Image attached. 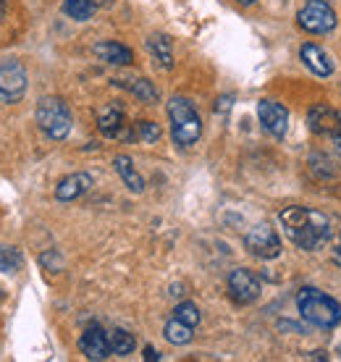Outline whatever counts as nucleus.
Segmentation results:
<instances>
[{
	"mask_svg": "<svg viewBox=\"0 0 341 362\" xmlns=\"http://www.w3.org/2000/svg\"><path fill=\"white\" fill-rule=\"evenodd\" d=\"M279 221L289 242L305 252H315L331 242V221L320 210L291 205V208L281 210Z\"/></svg>",
	"mask_w": 341,
	"mask_h": 362,
	"instance_id": "1",
	"label": "nucleus"
},
{
	"mask_svg": "<svg viewBox=\"0 0 341 362\" xmlns=\"http://www.w3.org/2000/svg\"><path fill=\"white\" fill-rule=\"evenodd\" d=\"M296 310L305 323L315 328H336L341 323V305L325 291L305 286L296 294Z\"/></svg>",
	"mask_w": 341,
	"mask_h": 362,
	"instance_id": "2",
	"label": "nucleus"
},
{
	"mask_svg": "<svg viewBox=\"0 0 341 362\" xmlns=\"http://www.w3.org/2000/svg\"><path fill=\"white\" fill-rule=\"evenodd\" d=\"M168 121H170V136L179 147H192L197 145V139L202 136V121H200L195 105L181 95H173L168 100Z\"/></svg>",
	"mask_w": 341,
	"mask_h": 362,
	"instance_id": "3",
	"label": "nucleus"
},
{
	"mask_svg": "<svg viewBox=\"0 0 341 362\" xmlns=\"http://www.w3.org/2000/svg\"><path fill=\"white\" fill-rule=\"evenodd\" d=\"M35 118H37L40 132H42L47 139L61 142V139H66V136L71 134V127H74L71 108H69L61 98L47 95V98L40 100V103H37V110H35Z\"/></svg>",
	"mask_w": 341,
	"mask_h": 362,
	"instance_id": "4",
	"label": "nucleus"
},
{
	"mask_svg": "<svg viewBox=\"0 0 341 362\" xmlns=\"http://www.w3.org/2000/svg\"><path fill=\"white\" fill-rule=\"evenodd\" d=\"M296 24L310 35H325L336 27V11L325 0H307L296 13Z\"/></svg>",
	"mask_w": 341,
	"mask_h": 362,
	"instance_id": "5",
	"label": "nucleus"
},
{
	"mask_svg": "<svg viewBox=\"0 0 341 362\" xmlns=\"http://www.w3.org/2000/svg\"><path fill=\"white\" fill-rule=\"evenodd\" d=\"M27 69L21 61H0V103H21L27 95Z\"/></svg>",
	"mask_w": 341,
	"mask_h": 362,
	"instance_id": "6",
	"label": "nucleus"
},
{
	"mask_svg": "<svg viewBox=\"0 0 341 362\" xmlns=\"http://www.w3.org/2000/svg\"><path fill=\"white\" fill-rule=\"evenodd\" d=\"M244 250L260 260H276L281 255V239L268 223H258L244 234Z\"/></svg>",
	"mask_w": 341,
	"mask_h": 362,
	"instance_id": "7",
	"label": "nucleus"
},
{
	"mask_svg": "<svg viewBox=\"0 0 341 362\" xmlns=\"http://www.w3.org/2000/svg\"><path fill=\"white\" fill-rule=\"evenodd\" d=\"M226 286H229V297H231L236 305H252L262 291L260 279L252 271H247V268H236V271L229 273Z\"/></svg>",
	"mask_w": 341,
	"mask_h": 362,
	"instance_id": "8",
	"label": "nucleus"
},
{
	"mask_svg": "<svg viewBox=\"0 0 341 362\" xmlns=\"http://www.w3.org/2000/svg\"><path fill=\"white\" fill-rule=\"evenodd\" d=\"M258 118H260V127L262 132H268L270 136H287L289 129V110L276 103V100H260L258 103Z\"/></svg>",
	"mask_w": 341,
	"mask_h": 362,
	"instance_id": "9",
	"label": "nucleus"
},
{
	"mask_svg": "<svg viewBox=\"0 0 341 362\" xmlns=\"http://www.w3.org/2000/svg\"><path fill=\"white\" fill-rule=\"evenodd\" d=\"M79 349L87 360H108L110 354V334H105L100 326L87 328L79 339Z\"/></svg>",
	"mask_w": 341,
	"mask_h": 362,
	"instance_id": "10",
	"label": "nucleus"
},
{
	"mask_svg": "<svg viewBox=\"0 0 341 362\" xmlns=\"http://www.w3.org/2000/svg\"><path fill=\"white\" fill-rule=\"evenodd\" d=\"M299 58H302V64L315 74V76H331L333 74V58L325 53L320 45H315V42H305V45L299 47Z\"/></svg>",
	"mask_w": 341,
	"mask_h": 362,
	"instance_id": "11",
	"label": "nucleus"
},
{
	"mask_svg": "<svg viewBox=\"0 0 341 362\" xmlns=\"http://www.w3.org/2000/svg\"><path fill=\"white\" fill-rule=\"evenodd\" d=\"M92 189V176L90 173H71V176H66V179L58 181V187H55V199L58 202H74V199H79L81 194H87Z\"/></svg>",
	"mask_w": 341,
	"mask_h": 362,
	"instance_id": "12",
	"label": "nucleus"
},
{
	"mask_svg": "<svg viewBox=\"0 0 341 362\" xmlns=\"http://www.w3.org/2000/svg\"><path fill=\"white\" fill-rule=\"evenodd\" d=\"M307 127L313 134H333L336 127H339V113L331 108V105H325V103H318L313 108L307 110Z\"/></svg>",
	"mask_w": 341,
	"mask_h": 362,
	"instance_id": "13",
	"label": "nucleus"
},
{
	"mask_svg": "<svg viewBox=\"0 0 341 362\" xmlns=\"http://www.w3.org/2000/svg\"><path fill=\"white\" fill-rule=\"evenodd\" d=\"M92 50H95V55H98L100 61H105V64H110V66H129L134 61V53L126 45L116 42V40H103V42H98Z\"/></svg>",
	"mask_w": 341,
	"mask_h": 362,
	"instance_id": "14",
	"label": "nucleus"
},
{
	"mask_svg": "<svg viewBox=\"0 0 341 362\" xmlns=\"http://www.w3.org/2000/svg\"><path fill=\"white\" fill-rule=\"evenodd\" d=\"M98 129L105 136H110V139H116V136H126L124 110L118 108V105H105V108L98 113Z\"/></svg>",
	"mask_w": 341,
	"mask_h": 362,
	"instance_id": "15",
	"label": "nucleus"
},
{
	"mask_svg": "<svg viewBox=\"0 0 341 362\" xmlns=\"http://www.w3.org/2000/svg\"><path fill=\"white\" fill-rule=\"evenodd\" d=\"M113 168H116V173L126 184V189L134 192V194H142L144 179H142V173L134 168V160H132L129 155H116V158H113Z\"/></svg>",
	"mask_w": 341,
	"mask_h": 362,
	"instance_id": "16",
	"label": "nucleus"
},
{
	"mask_svg": "<svg viewBox=\"0 0 341 362\" xmlns=\"http://www.w3.org/2000/svg\"><path fill=\"white\" fill-rule=\"evenodd\" d=\"M118 87H124L129 95H134L139 103H147V105H153L158 103V90H155V84L150 79H142V76H137V79H116Z\"/></svg>",
	"mask_w": 341,
	"mask_h": 362,
	"instance_id": "17",
	"label": "nucleus"
},
{
	"mask_svg": "<svg viewBox=\"0 0 341 362\" xmlns=\"http://www.w3.org/2000/svg\"><path fill=\"white\" fill-rule=\"evenodd\" d=\"M147 47H150V53L155 55L158 66H163L166 71H170V69H173V47H170V37L153 35L150 40H147Z\"/></svg>",
	"mask_w": 341,
	"mask_h": 362,
	"instance_id": "18",
	"label": "nucleus"
},
{
	"mask_svg": "<svg viewBox=\"0 0 341 362\" xmlns=\"http://www.w3.org/2000/svg\"><path fill=\"white\" fill-rule=\"evenodd\" d=\"M163 336H166V341L173 346H184L192 341V336H195V328L187 326L184 320H179V317H170L168 323H166V328H163Z\"/></svg>",
	"mask_w": 341,
	"mask_h": 362,
	"instance_id": "19",
	"label": "nucleus"
},
{
	"mask_svg": "<svg viewBox=\"0 0 341 362\" xmlns=\"http://www.w3.org/2000/svg\"><path fill=\"white\" fill-rule=\"evenodd\" d=\"M95 11H98L95 0H63V13L74 21H87L95 16Z\"/></svg>",
	"mask_w": 341,
	"mask_h": 362,
	"instance_id": "20",
	"label": "nucleus"
},
{
	"mask_svg": "<svg viewBox=\"0 0 341 362\" xmlns=\"http://www.w3.org/2000/svg\"><path fill=\"white\" fill-rule=\"evenodd\" d=\"M134 349H137V339L129 331H124V328L110 331V352L116 354V357H129Z\"/></svg>",
	"mask_w": 341,
	"mask_h": 362,
	"instance_id": "21",
	"label": "nucleus"
},
{
	"mask_svg": "<svg viewBox=\"0 0 341 362\" xmlns=\"http://www.w3.org/2000/svg\"><path fill=\"white\" fill-rule=\"evenodd\" d=\"M310 171H313L315 179H320V181L333 179V176H336V163H333L328 155L313 153L310 155Z\"/></svg>",
	"mask_w": 341,
	"mask_h": 362,
	"instance_id": "22",
	"label": "nucleus"
},
{
	"mask_svg": "<svg viewBox=\"0 0 341 362\" xmlns=\"http://www.w3.org/2000/svg\"><path fill=\"white\" fill-rule=\"evenodd\" d=\"M129 139H139L144 145H153V142L161 139V127H158L155 121H137Z\"/></svg>",
	"mask_w": 341,
	"mask_h": 362,
	"instance_id": "23",
	"label": "nucleus"
},
{
	"mask_svg": "<svg viewBox=\"0 0 341 362\" xmlns=\"http://www.w3.org/2000/svg\"><path fill=\"white\" fill-rule=\"evenodd\" d=\"M24 265V257L16 247H0V271L3 273H16L18 268Z\"/></svg>",
	"mask_w": 341,
	"mask_h": 362,
	"instance_id": "24",
	"label": "nucleus"
},
{
	"mask_svg": "<svg viewBox=\"0 0 341 362\" xmlns=\"http://www.w3.org/2000/svg\"><path fill=\"white\" fill-rule=\"evenodd\" d=\"M173 317H179V320H184L187 326L197 328L200 326V308L195 305V302H181V305H176V310H173Z\"/></svg>",
	"mask_w": 341,
	"mask_h": 362,
	"instance_id": "25",
	"label": "nucleus"
},
{
	"mask_svg": "<svg viewBox=\"0 0 341 362\" xmlns=\"http://www.w3.org/2000/svg\"><path fill=\"white\" fill-rule=\"evenodd\" d=\"M331 260L341 268V231L336 236V242H333V250H331Z\"/></svg>",
	"mask_w": 341,
	"mask_h": 362,
	"instance_id": "26",
	"label": "nucleus"
},
{
	"mask_svg": "<svg viewBox=\"0 0 341 362\" xmlns=\"http://www.w3.org/2000/svg\"><path fill=\"white\" fill-rule=\"evenodd\" d=\"M333 145H336V150L341 153V113H339V127H336V132H333Z\"/></svg>",
	"mask_w": 341,
	"mask_h": 362,
	"instance_id": "27",
	"label": "nucleus"
},
{
	"mask_svg": "<svg viewBox=\"0 0 341 362\" xmlns=\"http://www.w3.org/2000/svg\"><path fill=\"white\" fill-rule=\"evenodd\" d=\"M144 360H147V362H155V360H161V354L155 352L153 346H144Z\"/></svg>",
	"mask_w": 341,
	"mask_h": 362,
	"instance_id": "28",
	"label": "nucleus"
},
{
	"mask_svg": "<svg viewBox=\"0 0 341 362\" xmlns=\"http://www.w3.org/2000/svg\"><path fill=\"white\" fill-rule=\"evenodd\" d=\"M307 360H328V354L318 349V352H307Z\"/></svg>",
	"mask_w": 341,
	"mask_h": 362,
	"instance_id": "29",
	"label": "nucleus"
},
{
	"mask_svg": "<svg viewBox=\"0 0 341 362\" xmlns=\"http://www.w3.org/2000/svg\"><path fill=\"white\" fill-rule=\"evenodd\" d=\"M236 3H242V6H252L255 0H236Z\"/></svg>",
	"mask_w": 341,
	"mask_h": 362,
	"instance_id": "30",
	"label": "nucleus"
}]
</instances>
